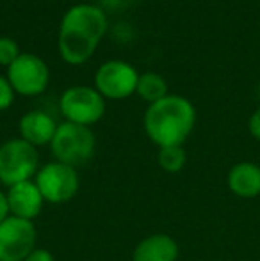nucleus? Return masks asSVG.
Listing matches in <instances>:
<instances>
[{"instance_id": "nucleus-6", "label": "nucleus", "mask_w": 260, "mask_h": 261, "mask_svg": "<svg viewBox=\"0 0 260 261\" xmlns=\"http://www.w3.org/2000/svg\"><path fill=\"white\" fill-rule=\"evenodd\" d=\"M34 183L41 192L45 203L63 204L73 199L79 192L80 178L75 167L54 160L39 167Z\"/></svg>"}, {"instance_id": "nucleus-13", "label": "nucleus", "mask_w": 260, "mask_h": 261, "mask_svg": "<svg viewBox=\"0 0 260 261\" xmlns=\"http://www.w3.org/2000/svg\"><path fill=\"white\" fill-rule=\"evenodd\" d=\"M228 187L239 197H255L260 194V167L243 162L230 169Z\"/></svg>"}, {"instance_id": "nucleus-7", "label": "nucleus", "mask_w": 260, "mask_h": 261, "mask_svg": "<svg viewBox=\"0 0 260 261\" xmlns=\"http://www.w3.org/2000/svg\"><path fill=\"white\" fill-rule=\"evenodd\" d=\"M7 80L14 93L20 96H39L46 91L50 82L49 64L36 54H21L9 68H6Z\"/></svg>"}, {"instance_id": "nucleus-10", "label": "nucleus", "mask_w": 260, "mask_h": 261, "mask_svg": "<svg viewBox=\"0 0 260 261\" xmlns=\"http://www.w3.org/2000/svg\"><path fill=\"white\" fill-rule=\"evenodd\" d=\"M6 196L11 215L25 220H34L41 213L43 203H45L41 192L36 187L34 179L9 187Z\"/></svg>"}, {"instance_id": "nucleus-17", "label": "nucleus", "mask_w": 260, "mask_h": 261, "mask_svg": "<svg viewBox=\"0 0 260 261\" xmlns=\"http://www.w3.org/2000/svg\"><path fill=\"white\" fill-rule=\"evenodd\" d=\"M14 96H16V93H14L13 86L9 84L7 76L0 75V112L7 110L14 103Z\"/></svg>"}, {"instance_id": "nucleus-12", "label": "nucleus", "mask_w": 260, "mask_h": 261, "mask_svg": "<svg viewBox=\"0 0 260 261\" xmlns=\"http://www.w3.org/2000/svg\"><path fill=\"white\" fill-rule=\"evenodd\" d=\"M178 245L170 234H152L134 249L132 261H177Z\"/></svg>"}, {"instance_id": "nucleus-14", "label": "nucleus", "mask_w": 260, "mask_h": 261, "mask_svg": "<svg viewBox=\"0 0 260 261\" xmlns=\"http://www.w3.org/2000/svg\"><path fill=\"white\" fill-rule=\"evenodd\" d=\"M135 94L141 96V100H145L148 105L155 103V101L166 98L168 94V82L162 75L155 71H146L143 75H139L137 80V89Z\"/></svg>"}, {"instance_id": "nucleus-9", "label": "nucleus", "mask_w": 260, "mask_h": 261, "mask_svg": "<svg viewBox=\"0 0 260 261\" xmlns=\"http://www.w3.org/2000/svg\"><path fill=\"white\" fill-rule=\"evenodd\" d=\"M36 238L32 220L9 215L0 222V261H25L36 249Z\"/></svg>"}, {"instance_id": "nucleus-16", "label": "nucleus", "mask_w": 260, "mask_h": 261, "mask_svg": "<svg viewBox=\"0 0 260 261\" xmlns=\"http://www.w3.org/2000/svg\"><path fill=\"white\" fill-rule=\"evenodd\" d=\"M20 55H21L20 46H18V43L14 39L7 38V36L0 38V66L9 68Z\"/></svg>"}, {"instance_id": "nucleus-4", "label": "nucleus", "mask_w": 260, "mask_h": 261, "mask_svg": "<svg viewBox=\"0 0 260 261\" xmlns=\"http://www.w3.org/2000/svg\"><path fill=\"white\" fill-rule=\"evenodd\" d=\"M39 171L38 148L23 139H9L0 146V183L7 189L32 181Z\"/></svg>"}, {"instance_id": "nucleus-15", "label": "nucleus", "mask_w": 260, "mask_h": 261, "mask_svg": "<svg viewBox=\"0 0 260 261\" xmlns=\"http://www.w3.org/2000/svg\"><path fill=\"white\" fill-rule=\"evenodd\" d=\"M157 160L166 172H178L184 169L187 155L182 146H170V148H159Z\"/></svg>"}, {"instance_id": "nucleus-20", "label": "nucleus", "mask_w": 260, "mask_h": 261, "mask_svg": "<svg viewBox=\"0 0 260 261\" xmlns=\"http://www.w3.org/2000/svg\"><path fill=\"white\" fill-rule=\"evenodd\" d=\"M9 215L11 213H9V204H7V196L6 192L0 190V222H4Z\"/></svg>"}, {"instance_id": "nucleus-5", "label": "nucleus", "mask_w": 260, "mask_h": 261, "mask_svg": "<svg viewBox=\"0 0 260 261\" xmlns=\"http://www.w3.org/2000/svg\"><path fill=\"white\" fill-rule=\"evenodd\" d=\"M59 110L68 123L89 126L104 117L105 98L94 87L72 86L61 94Z\"/></svg>"}, {"instance_id": "nucleus-11", "label": "nucleus", "mask_w": 260, "mask_h": 261, "mask_svg": "<svg viewBox=\"0 0 260 261\" xmlns=\"http://www.w3.org/2000/svg\"><path fill=\"white\" fill-rule=\"evenodd\" d=\"M57 126L59 124L56 123V119L45 110H31V112L23 114L20 123H18L20 139L27 141L34 148L50 146Z\"/></svg>"}, {"instance_id": "nucleus-1", "label": "nucleus", "mask_w": 260, "mask_h": 261, "mask_svg": "<svg viewBox=\"0 0 260 261\" xmlns=\"http://www.w3.org/2000/svg\"><path fill=\"white\" fill-rule=\"evenodd\" d=\"M107 14L94 4H77L64 13L59 25L57 48L66 64L79 66L97 52L107 32Z\"/></svg>"}, {"instance_id": "nucleus-3", "label": "nucleus", "mask_w": 260, "mask_h": 261, "mask_svg": "<svg viewBox=\"0 0 260 261\" xmlns=\"http://www.w3.org/2000/svg\"><path fill=\"white\" fill-rule=\"evenodd\" d=\"M94 148H97V139L89 126L75 123H61L56 130L52 142H50V151L57 162H63L72 167L84 165L93 158Z\"/></svg>"}, {"instance_id": "nucleus-19", "label": "nucleus", "mask_w": 260, "mask_h": 261, "mask_svg": "<svg viewBox=\"0 0 260 261\" xmlns=\"http://www.w3.org/2000/svg\"><path fill=\"white\" fill-rule=\"evenodd\" d=\"M250 132H251V135H253L255 139H258V141H260V109L255 110L253 116H251V119H250Z\"/></svg>"}, {"instance_id": "nucleus-2", "label": "nucleus", "mask_w": 260, "mask_h": 261, "mask_svg": "<svg viewBox=\"0 0 260 261\" xmlns=\"http://www.w3.org/2000/svg\"><path fill=\"white\" fill-rule=\"evenodd\" d=\"M195 123V105L178 94H168L162 100L148 105L143 119L146 135L159 148L182 146L191 135Z\"/></svg>"}, {"instance_id": "nucleus-18", "label": "nucleus", "mask_w": 260, "mask_h": 261, "mask_svg": "<svg viewBox=\"0 0 260 261\" xmlns=\"http://www.w3.org/2000/svg\"><path fill=\"white\" fill-rule=\"evenodd\" d=\"M25 261H56V258H54L52 252L46 251V249L36 247L34 251L27 256V259H25Z\"/></svg>"}, {"instance_id": "nucleus-8", "label": "nucleus", "mask_w": 260, "mask_h": 261, "mask_svg": "<svg viewBox=\"0 0 260 261\" xmlns=\"http://www.w3.org/2000/svg\"><path fill=\"white\" fill-rule=\"evenodd\" d=\"M139 73L127 61H107L94 73V89L105 100H125L137 89Z\"/></svg>"}]
</instances>
